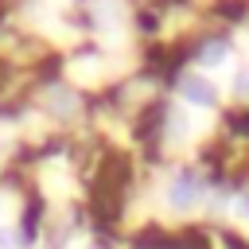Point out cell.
Returning <instances> with one entry per match:
<instances>
[{
  "label": "cell",
  "instance_id": "2",
  "mask_svg": "<svg viewBox=\"0 0 249 249\" xmlns=\"http://www.w3.org/2000/svg\"><path fill=\"white\" fill-rule=\"evenodd\" d=\"M195 198H198V179H195V175H179V179L171 183V202L183 210V206H191Z\"/></svg>",
  "mask_w": 249,
  "mask_h": 249
},
{
  "label": "cell",
  "instance_id": "3",
  "mask_svg": "<svg viewBox=\"0 0 249 249\" xmlns=\"http://www.w3.org/2000/svg\"><path fill=\"white\" fill-rule=\"evenodd\" d=\"M226 54H230V47H226V43H210V47L202 51V62H206V66H214V62H222Z\"/></svg>",
  "mask_w": 249,
  "mask_h": 249
},
{
  "label": "cell",
  "instance_id": "4",
  "mask_svg": "<svg viewBox=\"0 0 249 249\" xmlns=\"http://www.w3.org/2000/svg\"><path fill=\"white\" fill-rule=\"evenodd\" d=\"M12 245H16V233H12V230H4V226H0V249H12Z\"/></svg>",
  "mask_w": 249,
  "mask_h": 249
},
{
  "label": "cell",
  "instance_id": "1",
  "mask_svg": "<svg viewBox=\"0 0 249 249\" xmlns=\"http://www.w3.org/2000/svg\"><path fill=\"white\" fill-rule=\"evenodd\" d=\"M183 97L195 101V105H210V101H214V86H210L206 78H198V74H187V78H183Z\"/></svg>",
  "mask_w": 249,
  "mask_h": 249
}]
</instances>
